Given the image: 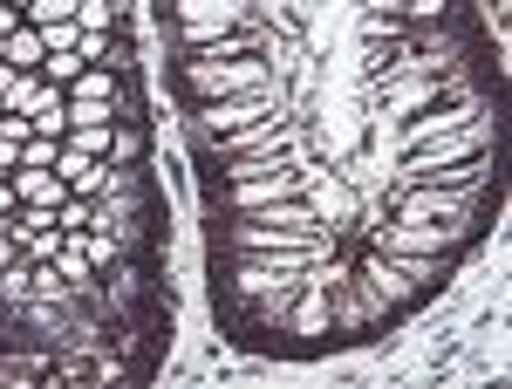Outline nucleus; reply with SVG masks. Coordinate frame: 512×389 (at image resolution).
I'll return each mask as SVG.
<instances>
[{"mask_svg":"<svg viewBox=\"0 0 512 389\" xmlns=\"http://www.w3.org/2000/svg\"><path fill=\"white\" fill-rule=\"evenodd\" d=\"M376 253H431V260H458L472 233L465 226H451V219H396V226H376L369 239Z\"/></svg>","mask_w":512,"mask_h":389,"instance_id":"f257e3e1","label":"nucleus"},{"mask_svg":"<svg viewBox=\"0 0 512 389\" xmlns=\"http://www.w3.org/2000/svg\"><path fill=\"white\" fill-rule=\"evenodd\" d=\"M267 82H274V62H253V55H239V62L185 55V89H192L198 103H212V96H239V89H267Z\"/></svg>","mask_w":512,"mask_h":389,"instance_id":"f03ea898","label":"nucleus"},{"mask_svg":"<svg viewBox=\"0 0 512 389\" xmlns=\"http://www.w3.org/2000/svg\"><path fill=\"white\" fill-rule=\"evenodd\" d=\"M171 21H178L185 55H198L205 41L226 35V28H253V0H171Z\"/></svg>","mask_w":512,"mask_h":389,"instance_id":"7ed1b4c3","label":"nucleus"},{"mask_svg":"<svg viewBox=\"0 0 512 389\" xmlns=\"http://www.w3.org/2000/svg\"><path fill=\"white\" fill-rule=\"evenodd\" d=\"M226 253H335L328 233H301V226H267V219H233L226 226Z\"/></svg>","mask_w":512,"mask_h":389,"instance_id":"20e7f679","label":"nucleus"},{"mask_svg":"<svg viewBox=\"0 0 512 389\" xmlns=\"http://www.w3.org/2000/svg\"><path fill=\"white\" fill-rule=\"evenodd\" d=\"M308 192V171H301V157H280L267 171H253V178H233L226 185V212H260V205H274V198H301Z\"/></svg>","mask_w":512,"mask_h":389,"instance_id":"39448f33","label":"nucleus"},{"mask_svg":"<svg viewBox=\"0 0 512 389\" xmlns=\"http://www.w3.org/2000/svg\"><path fill=\"white\" fill-rule=\"evenodd\" d=\"M280 110V82H267V89H239V96H212V103H198V130L219 144V137H233V130H246V123L274 117Z\"/></svg>","mask_w":512,"mask_h":389,"instance_id":"423d86ee","label":"nucleus"},{"mask_svg":"<svg viewBox=\"0 0 512 389\" xmlns=\"http://www.w3.org/2000/svg\"><path fill=\"white\" fill-rule=\"evenodd\" d=\"M465 123H478V103H431L424 117H410L403 130H396V144L417 151V144H431V137H444V130H465Z\"/></svg>","mask_w":512,"mask_h":389,"instance_id":"0eeeda50","label":"nucleus"},{"mask_svg":"<svg viewBox=\"0 0 512 389\" xmlns=\"http://www.w3.org/2000/svg\"><path fill=\"white\" fill-rule=\"evenodd\" d=\"M7 178H14V198H21V205H48V212H62V198H69V178H62L55 164H14Z\"/></svg>","mask_w":512,"mask_h":389,"instance_id":"6e6552de","label":"nucleus"},{"mask_svg":"<svg viewBox=\"0 0 512 389\" xmlns=\"http://www.w3.org/2000/svg\"><path fill=\"white\" fill-rule=\"evenodd\" d=\"M308 178H315V192H301V198H308L315 226H342V219H355V192L335 178V171H308Z\"/></svg>","mask_w":512,"mask_h":389,"instance_id":"1a4fd4ad","label":"nucleus"},{"mask_svg":"<svg viewBox=\"0 0 512 389\" xmlns=\"http://www.w3.org/2000/svg\"><path fill=\"white\" fill-rule=\"evenodd\" d=\"M55 171L69 178V192H82V198H103V178H110V157H82L76 144H62V151H55Z\"/></svg>","mask_w":512,"mask_h":389,"instance_id":"9d476101","label":"nucleus"},{"mask_svg":"<svg viewBox=\"0 0 512 389\" xmlns=\"http://www.w3.org/2000/svg\"><path fill=\"white\" fill-rule=\"evenodd\" d=\"M7 62H14V69H41V62H48V41H41L35 21H21V28L7 35Z\"/></svg>","mask_w":512,"mask_h":389,"instance_id":"9b49d317","label":"nucleus"},{"mask_svg":"<svg viewBox=\"0 0 512 389\" xmlns=\"http://www.w3.org/2000/svg\"><path fill=\"white\" fill-rule=\"evenodd\" d=\"M110 164H144V130H137V117H117V137H110Z\"/></svg>","mask_w":512,"mask_h":389,"instance_id":"f8f14e48","label":"nucleus"},{"mask_svg":"<svg viewBox=\"0 0 512 389\" xmlns=\"http://www.w3.org/2000/svg\"><path fill=\"white\" fill-rule=\"evenodd\" d=\"M76 28H89V35H117V28H123L117 0H82V7H76Z\"/></svg>","mask_w":512,"mask_h":389,"instance_id":"ddd939ff","label":"nucleus"},{"mask_svg":"<svg viewBox=\"0 0 512 389\" xmlns=\"http://www.w3.org/2000/svg\"><path fill=\"white\" fill-rule=\"evenodd\" d=\"M110 137H117V123H76L62 144H76L82 157H110Z\"/></svg>","mask_w":512,"mask_h":389,"instance_id":"4468645a","label":"nucleus"},{"mask_svg":"<svg viewBox=\"0 0 512 389\" xmlns=\"http://www.w3.org/2000/svg\"><path fill=\"white\" fill-rule=\"evenodd\" d=\"M82 69H89V62H82L76 48H55V55H48V62H41V76H48V82H62V89H69V82H76Z\"/></svg>","mask_w":512,"mask_h":389,"instance_id":"2eb2a0df","label":"nucleus"},{"mask_svg":"<svg viewBox=\"0 0 512 389\" xmlns=\"http://www.w3.org/2000/svg\"><path fill=\"white\" fill-rule=\"evenodd\" d=\"M103 69H110V76H130V69H137V48H130V35H110V55H103Z\"/></svg>","mask_w":512,"mask_h":389,"instance_id":"dca6fc26","label":"nucleus"},{"mask_svg":"<svg viewBox=\"0 0 512 389\" xmlns=\"http://www.w3.org/2000/svg\"><path fill=\"white\" fill-rule=\"evenodd\" d=\"M76 7H82V0H35L28 21H35V28H48V21H76Z\"/></svg>","mask_w":512,"mask_h":389,"instance_id":"f3484780","label":"nucleus"},{"mask_svg":"<svg viewBox=\"0 0 512 389\" xmlns=\"http://www.w3.org/2000/svg\"><path fill=\"white\" fill-rule=\"evenodd\" d=\"M55 151H62V137H28L21 144V164H55Z\"/></svg>","mask_w":512,"mask_h":389,"instance_id":"a211bd4d","label":"nucleus"},{"mask_svg":"<svg viewBox=\"0 0 512 389\" xmlns=\"http://www.w3.org/2000/svg\"><path fill=\"white\" fill-rule=\"evenodd\" d=\"M76 21H48V28H41V41H48V55H55V48H76Z\"/></svg>","mask_w":512,"mask_h":389,"instance_id":"6ab92c4d","label":"nucleus"},{"mask_svg":"<svg viewBox=\"0 0 512 389\" xmlns=\"http://www.w3.org/2000/svg\"><path fill=\"white\" fill-rule=\"evenodd\" d=\"M76 55H82V62H103V55H110V35H89V28H82V35H76Z\"/></svg>","mask_w":512,"mask_h":389,"instance_id":"aec40b11","label":"nucleus"},{"mask_svg":"<svg viewBox=\"0 0 512 389\" xmlns=\"http://www.w3.org/2000/svg\"><path fill=\"white\" fill-rule=\"evenodd\" d=\"M21 212V198H14V178H0V219H14Z\"/></svg>","mask_w":512,"mask_h":389,"instance_id":"412c9836","label":"nucleus"},{"mask_svg":"<svg viewBox=\"0 0 512 389\" xmlns=\"http://www.w3.org/2000/svg\"><path fill=\"white\" fill-rule=\"evenodd\" d=\"M383 7H396V14H403V7H410V0H369V14H383Z\"/></svg>","mask_w":512,"mask_h":389,"instance_id":"4be33fe9","label":"nucleus"},{"mask_svg":"<svg viewBox=\"0 0 512 389\" xmlns=\"http://www.w3.org/2000/svg\"><path fill=\"white\" fill-rule=\"evenodd\" d=\"M7 89H14V62H0V96H7Z\"/></svg>","mask_w":512,"mask_h":389,"instance_id":"5701e85b","label":"nucleus"},{"mask_svg":"<svg viewBox=\"0 0 512 389\" xmlns=\"http://www.w3.org/2000/svg\"><path fill=\"white\" fill-rule=\"evenodd\" d=\"M0 7H7V0H0Z\"/></svg>","mask_w":512,"mask_h":389,"instance_id":"b1692460","label":"nucleus"},{"mask_svg":"<svg viewBox=\"0 0 512 389\" xmlns=\"http://www.w3.org/2000/svg\"><path fill=\"white\" fill-rule=\"evenodd\" d=\"M0 178H7V171H0Z\"/></svg>","mask_w":512,"mask_h":389,"instance_id":"393cba45","label":"nucleus"}]
</instances>
